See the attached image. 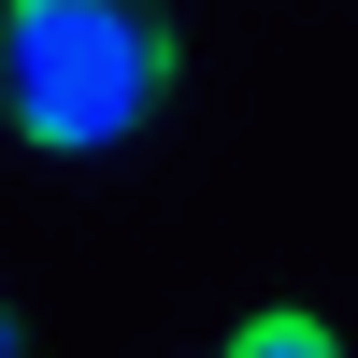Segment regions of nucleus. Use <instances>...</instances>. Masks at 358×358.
<instances>
[{
    "mask_svg": "<svg viewBox=\"0 0 358 358\" xmlns=\"http://www.w3.org/2000/svg\"><path fill=\"white\" fill-rule=\"evenodd\" d=\"M0 358H29V330H15V301H0Z\"/></svg>",
    "mask_w": 358,
    "mask_h": 358,
    "instance_id": "7ed1b4c3",
    "label": "nucleus"
},
{
    "mask_svg": "<svg viewBox=\"0 0 358 358\" xmlns=\"http://www.w3.org/2000/svg\"><path fill=\"white\" fill-rule=\"evenodd\" d=\"M172 101V0H15L0 15V115L43 158H101Z\"/></svg>",
    "mask_w": 358,
    "mask_h": 358,
    "instance_id": "f257e3e1",
    "label": "nucleus"
},
{
    "mask_svg": "<svg viewBox=\"0 0 358 358\" xmlns=\"http://www.w3.org/2000/svg\"><path fill=\"white\" fill-rule=\"evenodd\" d=\"M229 358H344V344H330V330H315V315H258V330H244V344H229Z\"/></svg>",
    "mask_w": 358,
    "mask_h": 358,
    "instance_id": "f03ea898",
    "label": "nucleus"
}]
</instances>
